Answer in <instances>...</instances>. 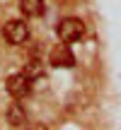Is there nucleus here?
Here are the masks:
<instances>
[{
    "label": "nucleus",
    "instance_id": "obj_1",
    "mask_svg": "<svg viewBox=\"0 0 121 130\" xmlns=\"http://www.w3.org/2000/svg\"><path fill=\"white\" fill-rule=\"evenodd\" d=\"M56 34H58V39L63 43H75V41H80L85 36V24L78 17H65V19H60Z\"/></svg>",
    "mask_w": 121,
    "mask_h": 130
},
{
    "label": "nucleus",
    "instance_id": "obj_2",
    "mask_svg": "<svg viewBox=\"0 0 121 130\" xmlns=\"http://www.w3.org/2000/svg\"><path fill=\"white\" fill-rule=\"evenodd\" d=\"M3 36L12 46H22V43L29 41V27L22 19H10V22L3 24Z\"/></svg>",
    "mask_w": 121,
    "mask_h": 130
},
{
    "label": "nucleus",
    "instance_id": "obj_3",
    "mask_svg": "<svg viewBox=\"0 0 121 130\" xmlns=\"http://www.w3.org/2000/svg\"><path fill=\"white\" fill-rule=\"evenodd\" d=\"M5 89H7V94H12L15 99H22V96H27L29 89H32V79H27L22 72L10 75V77L5 79Z\"/></svg>",
    "mask_w": 121,
    "mask_h": 130
},
{
    "label": "nucleus",
    "instance_id": "obj_4",
    "mask_svg": "<svg viewBox=\"0 0 121 130\" xmlns=\"http://www.w3.org/2000/svg\"><path fill=\"white\" fill-rule=\"evenodd\" d=\"M51 65L53 68H73L75 65V56L68 48V43H63V46H58V48L51 51Z\"/></svg>",
    "mask_w": 121,
    "mask_h": 130
},
{
    "label": "nucleus",
    "instance_id": "obj_5",
    "mask_svg": "<svg viewBox=\"0 0 121 130\" xmlns=\"http://www.w3.org/2000/svg\"><path fill=\"white\" fill-rule=\"evenodd\" d=\"M5 118H7V123L12 128H22L24 123H27V111H24L19 104H12V106L7 108V113H5Z\"/></svg>",
    "mask_w": 121,
    "mask_h": 130
},
{
    "label": "nucleus",
    "instance_id": "obj_6",
    "mask_svg": "<svg viewBox=\"0 0 121 130\" xmlns=\"http://www.w3.org/2000/svg\"><path fill=\"white\" fill-rule=\"evenodd\" d=\"M19 7H22L24 17L34 19V17H41V14H44L46 5H44V0H22V3H19Z\"/></svg>",
    "mask_w": 121,
    "mask_h": 130
},
{
    "label": "nucleus",
    "instance_id": "obj_7",
    "mask_svg": "<svg viewBox=\"0 0 121 130\" xmlns=\"http://www.w3.org/2000/svg\"><path fill=\"white\" fill-rule=\"evenodd\" d=\"M22 75L27 79H37V77H41L44 75V65H41V60H37V58H32V60H27V65H24V70H22Z\"/></svg>",
    "mask_w": 121,
    "mask_h": 130
}]
</instances>
